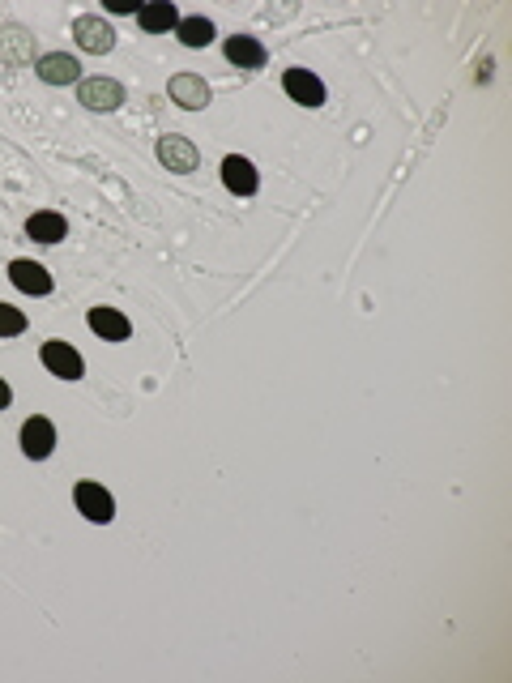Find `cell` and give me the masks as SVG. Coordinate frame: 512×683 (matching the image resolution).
Returning a JSON list of instances; mask_svg holds the SVG:
<instances>
[{
  "label": "cell",
  "mask_w": 512,
  "mask_h": 683,
  "mask_svg": "<svg viewBox=\"0 0 512 683\" xmlns=\"http://www.w3.org/2000/svg\"><path fill=\"white\" fill-rule=\"evenodd\" d=\"M39 359H43V368L52 372L56 380H82L86 376V359L73 351L69 342H60V338H52V342H43V351H39Z\"/></svg>",
  "instance_id": "2"
},
{
  "label": "cell",
  "mask_w": 512,
  "mask_h": 683,
  "mask_svg": "<svg viewBox=\"0 0 512 683\" xmlns=\"http://www.w3.org/2000/svg\"><path fill=\"white\" fill-rule=\"evenodd\" d=\"M26 235L35 244H60L64 235H69V222H64V214H56V210H39V214L26 218Z\"/></svg>",
  "instance_id": "14"
},
{
  "label": "cell",
  "mask_w": 512,
  "mask_h": 683,
  "mask_svg": "<svg viewBox=\"0 0 512 683\" xmlns=\"http://www.w3.org/2000/svg\"><path fill=\"white\" fill-rule=\"evenodd\" d=\"M52 449H56V427H52V419L30 415L22 423V453L30 457V462H47V457H52Z\"/></svg>",
  "instance_id": "5"
},
{
  "label": "cell",
  "mask_w": 512,
  "mask_h": 683,
  "mask_svg": "<svg viewBox=\"0 0 512 683\" xmlns=\"http://www.w3.org/2000/svg\"><path fill=\"white\" fill-rule=\"evenodd\" d=\"M137 26L146 30V35H167V30L180 26V9H175L171 0H154V5H141V9H137Z\"/></svg>",
  "instance_id": "13"
},
{
  "label": "cell",
  "mask_w": 512,
  "mask_h": 683,
  "mask_svg": "<svg viewBox=\"0 0 512 683\" xmlns=\"http://www.w3.org/2000/svg\"><path fill=\"white\" fill-rule=\"evenodd\" d=\"M77 103H86L90 111H116L124 103V86L111 77H86L77 82Z\"/></svg>",
  "instance_id": "4"
},
{
  "label": "cell",
  "mask_w": 512,
  "mask_h": 683,
  "mask_svg": "<svg viewBox=\"0 0 512 683\" xmlns=\"http://www.w3.org/2000/svg\"><path fill=\"white\" fill-rule=\"evenodd\" d=\"M9 282L22 295H52V274L39 261H9Z\"/></svg>",
  "instance_id": "11"
},
{
  "label": "cell",
  "mask_w": 512,
  "mask_h": 683,
  "mask_svg": "<svg viewBox=\"0 0 512 683\" xmlns=\"http://www.w3.org/2000/svg\"><path fill=\"white\" fill-rule=\"evenodd\" d=\"M73 39H77V47H82V52L103 56V52H111V47H116V30H111L99 18V13H82V18L73 22Z\"/></svg>",
  "instance_id": "3"
},
{
  "label": "cell",
  "mask_w": 512,
  "mask_h": 683,
  "mask_svg": "<svg viewBox=\"0 0 512 683\" xmlns=\"http://www.w3.org/2000/svg\"><path fill=\"white\" fill-rule=\"evenodd\" d=\"M73 504L77 513H82L86 521H94V526H107V521H116V500H111V491L103 483H77L73 487Z\"/></svg>",
  "instance_id": "1"
},
{
  "label": "cell",
  "mask_w": 512,
  "mask_h": 683,
  "mask_svg": "<svg viewBox=\"0 0 512 683\" xmlns=\"http://www.w3.org/2000/svg\"><path fill=\"white\" fill-rule=\"evenodd\" d=\"M35 73H39V82H47V86H73V82H82V65H77V56H69V52H47L39 65H35Z\"/></svg>",
  "instance_id": "9"
},
{
  "label": "cell",
  "mask_w": 512,
  "mask_h": 683,
  "mask_svg": "<svg viewBox=\"0 0 512 683\" xmlns=\"http://www.w3.org/2000/svg\"><path fill=\"white\" fill-rule=\"evenodd\" d=\"M222 52H227V60L235 69H265V56H269L265 43H256L252 35H231Z\"/></svg>",
  "instance_id": "15"
},
{
  "label": "cell",
  "mask_w": 512,
  "mask_h": 683,
  "mask_svg": "<svg viewBox=\"0 0 512 683\" xmlns=\"http://www.w3.org/2000/svg\"><path fill=\"white\" fill-rule=\"evenodd\" d=\"M167 94H171V103H180L184 111L210 107V86H205V77H197V73H175Z\"/></svg>",
  "instance_id": "10"
},
{
  "label": "cell",
  "mask_w": 512,
  "mask_h": 683,
  "mask_svg": "<svg viewBox=\"0 0 512 683\" xmlns=\"http://www.w3.org/2000/svg\"><path fill=\"white\" fill-rule=\"evenodd\" d=\"M282 90L291 94L299 107H325V82L312 69H286L282 73Z\"/></svg>",
  "instance_id": "6"
},
{
  "label": "cell",
  "mask_w": 512,
  "mask_h": 683,
  "mask_svg": "<svg viewBox=\"0 0 512 683\" xmlns=\"http://www.w3.org/2000/svg\"><path fill=\"white\" fill-rule=\"evenodd\" d=\"M9 402H13V389H9V385H5V376H0V410H5V406H9Z\"/></svg>",
  "instance_id": "18"
},
{
  "label": "cell",
  "mask_w": 512,
  "mask_h": 683,
  "mask_svg": "<svg viewBox=\"0 0 512 683\" xmlns=\"http://www.w3.org/2000/svg\"><path fill=\"white\" fill-rule=\"evenodd\" d=\"M197 146H192L188 137H158V163H163L167 171H175V176H188V171H197Z\"/></svg>",
  "instance_id": "7"
},
{
  "label": "cell",
  "mask_w": 512,
  "mask_h": 683,
  "mask_svg": "<svg viewBox=\"0 0 512 683\" xmlns=\"http://www.w3.org/2000/svg\"><path fill=\"white\" fill-rule=\"evenodd\" d=\"M18 333H26V312L0 304V338H18Z\"/></svg>",
  "instance_id": "17"
},
{
  "label": "cell",
  "mask_w": 512,
  "mask_h": 683,
  "mask_svg": "<svg viewBox=\"0 0 512 683\" xmlns=\"http://www.w3.org/2000/svg\"><path fill=\"white\" fill-rule=\"evenodd\" d=\"M86 325L99 333L103 342H128V333H133V321H128L120 308H90Z\"/></svg>",
  "instance_id": "12"
},
{
  "label": "cell",
  "mask_w": 512,
  "mask_h": 683,
  "mask_svg": "<svg viewBox=\"0 0 512 683\" xmlns=\"http://www.w3.org/2000/svg\"><path fill=\"white\" fill-rule=\"evenodd\" d=\"M214 35H218L214 22L201 18V13H197V18H180V26H175V39H180L184 47H210Z\"/></svg>",
  "instance_id": "16"
},
{
  "label": "cell",
  "mask_w": 512,
  "mask_h": 683,
  "mask_svg": "<svg viewBox=\"0 0 512 683\" xmlns=\"http://www.w3.org/2000/svg\"><path fill=\"white\" fill-rule=\"evenodd\" d=\"M222 184H227V193H235V197H252L256 188H261V176H256V167L244 154H227L222 158Z\"/></svg>",
  "instance_id": "8"
}]
</instances>
